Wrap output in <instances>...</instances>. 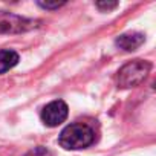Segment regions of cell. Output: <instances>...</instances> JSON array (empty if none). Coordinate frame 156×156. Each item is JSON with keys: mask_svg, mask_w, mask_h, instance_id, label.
I'll list each match as a JSON object with an SVG mask.
<instances>
[{"mask_svg": "<svg viewBox=\"0 0 156 156\" xmlns=\"http://www.w3.org/2000/svg\"><path fill=\"white\" fill-rule=\"evenodd\" d=\"M94 141H95V132L90 126L84 122H73L66 126L58 136V144L64 150L86 148Z\"/></svg>", "mask_w": 156, "mask_h": 156, "instance_id": "obj_1", "label": "cell"}, {"mask_svg": "<svg viewBox=\"0 0 156 156\" xmlns=\"http://www.w3.org/2000/svg\"><path fill=\"white\" fill-rule=\"evenodd\" d=\"M151 70V63L147 60H133L126 63L116 72V86L119 89H132L139 86Z\"/></svg>", "mask_w": 156, "mask_h": 156, "instance_id": "obj_2", "label": "cell"}, {"mask_svg": "<svg viewBox=\"0 0 156 156\" xmlns=\"http://www.w3.org/2000/svg\"><path fill=\"white\" fill-rule=\"evenodd\" d=\"M40 20L26 19L9 11H0V34H22L37 29L40 26Z\"/></svg>", "mask_w": 156, "mask_h": 156, "instance_id": "obj_3", "label": "cell"}, {"mask_svg": "<svg viewBox=\"0 0 156 156\" xmlns=\"http://www.w3.org/2000/svg\"><path fill=\"white\" fill-rule=\"evenodd\" d=\"M69 109L63 100H55L46 104L41 110V121L48 127H58L67 119Z\"/></svg>", "mask_w": 156, "mask_h": 156, "instance_id": "obj_4", "label": "cell"}, {"mask_svg": "<svg viewBox=\"0 0 156 156\" xmlns=\"http://www.w3.org/2000/svg\"><path fill=\"white\" fill-rule=\"evenodd\" d=\"M145 41V35L141 34V32H127V34H121L116 37L115 40V44L126 51V52H133L136 51L138 48H141Z\"/></svg>", "mask_w": 156, "mask_h": 156, "instance_id": "obj_5", "label": "cell"}, {"mask_svg": "<svg viewBox=\"0 0 156 156\" xmlns=\"http://www.w3.org/2000/svg\"><path fill=\"white\" fill-rule=\"evenodd\" d=\"M20 57L16 51L12 49H2L0 51V75L8 72L19 63Z\"/></svg>", "mask_w": 156, "mask_h": 156, "instance_id": "obj_6", "label": "cell"}, {"mask_svg": "<svg viewBox=\"0 0 156 156\" xmlns=\"http://www.w3.org/2000/svg\"><path fill=\"white\" fill-rule=\"evenodd\" d=\"M95 6H97L100 11H103V12H109V11H112V9H115V8L118 6V2H110V0H101V2H97V3H95Z\"/></svg>", "mask_w": 156, "mask_h": 156, "instance_id": "obj_7", "label": "cell"}, {"mask_svg": "<svg viewBox=\"0 0 156 156\" xmlns=\"http://www.w3.org/2000/svg\"><path fill=\"white\" fill-rule=\"evenodd\" d=\"M37 5L43 9H48V11H55L61 6L66 5V2H37Z\"/></svg>", "mask_w": 156, "mask_h": 156, "instance_id": "obj_8", "label": "cell"}, {"mask_svg": "<svg viewBox=\"0 0 156 156\" xmlns=\"http://www.w3.org/2000/svg\"><path fill=\"white\" fill-rule=\"evenodd\" d=\"M25 156H52V153L46 148V147H43V145H38V147H35V148H32V150H29Z\"/></svg>", "mask_w": 156, "mask_h": 156, "instance_id": "obj_9", "label": "cell"}]
</instances>
